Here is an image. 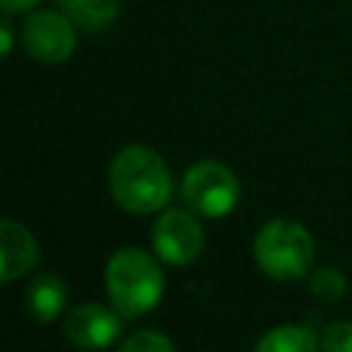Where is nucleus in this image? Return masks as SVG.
Masks as SVG:
<instances>
[{"label": "nucleus", "instance_id": "nucleus-1", "mask_svg": "<svg viewBox=\"0 0 352 352\" xmlns=\"http://www.w3.org/2000/svg\"><path fill=\"white\" fill-rule=\"evenodd\" d=\"M107 187L113 201L132 214H151L170 201L173 182L170 170L162 157L140 143L124 146L110 168H107Z\"/></svg>", "mask_w": 352, "mask_h": 352}, {"label": "nucleus", "instance_id": "nucleus-2", "mask_svg": "<svg viewBox=\"0 0 352 352\" xmlns=\"http://www.w3.org/2000/svg\"><path fill=\"white\" fill-rule=\"evenodd\" d=\"M104 289H107L110 305L121 316L138 319L160 302L165 278L160 264L146 250L124 248L113 253L104 267Z\"/></svg>", "mask_w": 352, "mask_h": 352}, {"label": "nucleus", "instance_id": "nucleus-3", "mask_svg": "<svg viewBox=\"0 0 352 352\" xmlns=\"http://www.w3.org/2000/svg\"><path fill=\"white\" fill-rule=\"evenodd\" d=\"M253 256L261 272L275 280H297L314 264V239L297 220L275 217L253 239Z\"/></svg>", "mask_w": 352, "mask_h": 352}, {"label": "nucleus", "instance_id": "nucleus-4", "mask_svg": "<svg viewBox=\"0 0 352 352\" xmlns=\"http://www.w3.org/2000/svg\"><path fill=\"white\" fill-rule=\"evenodd\" d=\"M182 198L201 217H226L239 201V179L231 168L204 160L184 173Z\"/></svg>", "mask_w": 352, "mask_h": 352}, {"label": "nucleus", "instance_id": "nucleus-5", "mask_svg": "<svg viewBox=\"0 0 352 352\" xmlns=\"http://www.w3.org/2000/svg\"><path fill=\"white\" fill-rule=\"evenodd\" d=\"M154 253L173 267H184L204 250V228L198 217L187 209H168L157 217L151 228Z\"/></svg>", "mask_w": 352, "mask_h": 352}, {"label": "nucleus", "instance_id": "nucleus-6", "mask_svg": "<svg viewBox=\"0 0 352 352\" xmlns=\"http://www.w3.org/2000/svg\"><path fill=\"white\" fill-rule=\"evenodd\" d=\"M22 44L41 63H63L77 44L74 22L58 11H36L22 25Z\"/></svg>", "mask_w": 352, "mask_h": 352}, {"label": "nucleus", "instance_id": "nucleus-7", "mask_svg": "<svg viewBox=\"0 0 352 352\" xmlns=\"http://www.w3.org/2000/svg\"><path fill=\"white\" fill-rule=\"evenodd\" d=\"M63 333L80 349H104L121 333V314L99 302H82L66 314Z\"/></svg>", "mask_w": 352, "mask_h": 352}, {"label": "nucleus", "instance_id": "nucleus-8", "mask_svg": "<svg viewBox=\"0 0 352 352\" xmlns=\"http://www.w3.org/2000/svg\"><path fill=\"white\" fill-rule=\"evenodd\" d=\"M36 261H38V245L33 234L22 223L6 217L0 223V278L3 283H11L22 278L25 272H30Z\"/></svg>", "mask_w": 352, "mask_h": 352}, {"label": "nucleus", "instance_id": "nucleus-9", "mask_svg": "<svg viewBox=\"0 0 352 352\" xmlns=\"http://www.w3.org/2000/svg\"><path fill=\"white\" fill-rule=\"evenodd\" d=\"M25 302H28V311L38 322H52L63 314V308L69 302V289L60 278L44 272L30 280V286L25 292Z\"/></svg>", "mask_w": 352, "mask_h": 352}, {"label": "nucleus", "instance_id": "nucleus-10", "mask_svg": "<svg viewBox=\"0 0 352 352\" xmlns=\"http://www.w3.org/2000/svg\"><path fill=\"white\" fill-rule=\"evenodd\" d=\"M58 3L63 14L88 33L110 28L121 14V0H58Z\"/></svg>", "mask_w": 352, "mask_h": 352}, {"label": "nucleus", "instance_id": "nucleus-11", "mask_svg": "<svg viewBox=\"0 0 352 352\" xmlns=\"http://www.w3.org/2000/svg\"><path fill=\"white\" fill-rule=\"evenodd\" d=\"M319 346L322 341L314 336L311 327L302 324H278L256 341L258 352H314Z\"/></svg>", "mask_w": 352, "mask_h": 352}, {"label": "nucleus", "instance_id": "nucleus-12", "mask_svg": "<svg viewBox=\"0 0 352 352\" xmlns=\"http://www.w3.org/2000/svg\"><path fill=\"white\" fill-rule=\"evenodd\" d=\"M308 289L319 302H336L346 292V278H344V272L338 267H319L311 275V286Z\"/></svg>", "mask_w": 352, "mask_h": 352}, {"label": "nucleus", "instance_id": "nucleus-13", "mask_svg": "<svg viewBox=\"0 0 352 352\" xmlns=\"http://www.w3.org/2000/svg\"><path fill=\"white\" fill-rule=\"evenodd\" d=\"M173 341L154 330H138L126 341H121V352H170Z\"/></svg>", "mask_w": 352, "mask_h": 352}, {"label": "nucleus", "instance_id": "nucleus-14", "mask_svg": "<svg viewBox=\"0 0 352 352\" xmlns=\"http://www.w3.org/2000/svg\"><path fill=\"white\" fill-rule=\"evenodd\" d=\"M322 349L327 352H352V322H330L322 330Z\"/></svg>", "mask_w": 352, "mask_h": 352}, {"label": "nucleus", "instance_id": "nucleus-15", "mask_svg": "<svg viewBox=\"0 0 352 352\" xmlns=\"http://www.w3.org/2000/svg\"><path fill=\"white\" fill-rule=\"evenodd\" d=\"M11 47H14V33H11V19H8V14H6V16L0 19V50H3V55H8Z\"/></svg>", "mask_w": 352, "mask_h": 352}, {"label": "nucleus", "instance_id": "nucleus-16", "mask_svg": "<svg viewBox=\"0 0 352 352\" xmlns=\"http://www.w3.org/2000/svg\"><path fill=\"white\" fill-rule=\"evenodd\" d=\"M36 3H38V0H0V6H3L6 14H14V11H30Z\"/></svg>", "mask_w": 352, "mask_h": 352}]
</instances>
